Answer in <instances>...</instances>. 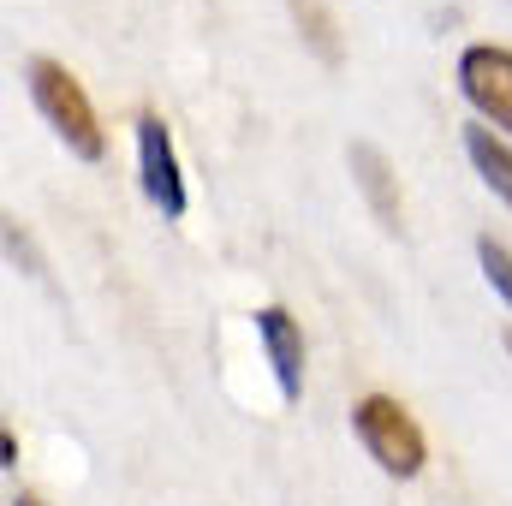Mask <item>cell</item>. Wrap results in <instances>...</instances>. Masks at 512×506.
<instances>
[{"label":"cell","mask_w":512,"mask_h":506,"mask_svg":"<svg viewBox=\"0 0 512 506\" xmlns=\"http://www.w3.org/2000/svg\"><path fill=\"white\" fill-rule=\"evenodd\" d=\"M137 173H143V191L149 203L179 221L185 215V179H179V155H173V137L155 114H137Z\"/></svg>","instance_id":"277c9868"},{"label":"cell","mask_w":512,"mask_h":506,"mask_svg":"<svg viewBox=\"0 0 512 506\" xmlns=\"http://www.w3.org/2000/svg\"><path fill=\"white\" fill-rule=\"evenodd\" d=\"M477 262H483L489 286H495V292L512 304V251L501 245V239H477Z\"/></svg>","instance_id":"9c48e42d"},{"label":"cell","mask_w":512,"mask_h":506,"mask_svg":"<svg viewBox=\"0 0 512 506\" xmlns=\"http://www.w3.org/2000/svg\"><path fill=\"white\" fill-rule=\"evenodd\" d=\"M292 18H298L304 42H310L328 66H340V60H346V48H340V24L328 18V6H322V0H292Z\"/></svg>","instance_id":"ba28073f"},{"label":"cell","mask_w":512,"mask_h":506,"mask_svg":"<svg viewBox=\"0 0 512 506\" xmlns=\"http://www.w3.org/2000/svg\"><path fill=\"white\" fill-rule=\"evenodd\" d=\"M352 429H358V441L370 447V459L387 477H417L423 459H429V441H423L417 417L399 399H387V393H364L352 405Z\"/></svg>","instance_id":"7a4b0ae2"},{"label":"cell","mask_w":512,"mask_h":506,"mask_svg":"<svg viewBox=\"0 0 512 506\" xmlns=\"http://www.w3.org/2000/svg\"><path fill=\"white\" fill-rule=\"evenodd\" d=\"M24 84H30V102L42 108V120L60 131V143H66L78 161H102V155H108V137H102V120H96L84 84H78L60 60H48V54L24 60Z\"/></svg>","instance_id":"6da1fadb"},{"label":"cell","mask_w":512,"mask_h":506,"mask_svg":"<svg viewBox=\"0 0 512 506\" xmlns=\"http://www.w3.org/2000/svg\"><path fill=\"white\" fill-rule=\"evenodd\" d=\"M459 90L489 126L512 131V54L507 48H489V42L465 48L459 54Z\"/></svg>","instance_id":"3957f363"},{"label":"cell","mask_w":512,"mask_h":506,"mask_svg":"<svg viewBox=\"0 0 512 506\" xmlns=\"http://www.w3.org/2000/svg\"><path fill=\"white\" fill-rule=\"evenodd\" d=\"M256 334H262L268 370L280 381V399H298V393H304V334H298L292 310H280V304L256 310Z\"/></svg>","instance_id":"5b68a950"},{"label":"cell","mask_w":512,"mask_h":506,"mask_svg":"<svg viewBox=\"0 0 512 506\" xmlns=\"http://www.w3.org/2000/svg\"><path fill=\"white\" fill-rule=\"evenodd\" d=\"M12 506H42V501H36V495H18V501H12Z\"/></svg>","instance_id":"30bf717a"},{"label":"cell","mask_w":512,"mask_h":506,"mask_svg":"<svg viewBox=\"0 0 512 506\" xmlns=\"http://www.w3.org/2000/svg\"><path fill=\"white\" fill-rule=\"evenodd\" d=\"M465 155H471V167L483 173V185H489V191L512 209V149L501 143V131L483 126V120H477V126H465Z\"/></svg>","instance_id":"52a82bcc"},{"label":"cell","mask_w":512,"mask_h":506,"mask_svg":"<svg viewBox=\"0 0 512 506\" xmlns=\"http://www.w3.org/2000/svg\"><path fill=\"white\" fill-rule=\"evenodd\" d=\"M507 352H512V334H507Z\"/></svg>","instance_id":"8fae6325"},{"label":"cell","mask_w":512,"mask_h":506,"mask_svg":"<svg viewBox=\"0 0 512 506\" xmlns=\"http://www.w3.org/2000/svg\"><path fill=\"white\" fill-rule=\"evenodd\" d=\"M352 173H358V191L370 197L382 233H405V215H399V185H393V167L376 143H352Z\"/></svg>","instance_id":"8992f818"}]
</instances>
